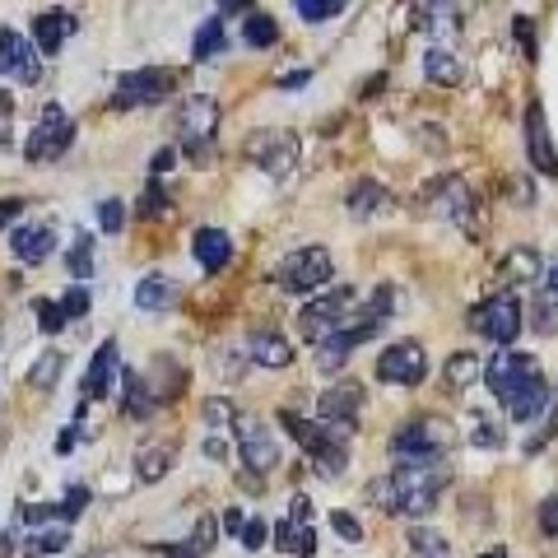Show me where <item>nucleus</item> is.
I'll return each mask as SVG.
<instances>
[{
	"label": "nucleus",
	"instance_id": "f257e3e1",
	"mask_svg": "<svg viewBox=\"0 0 558 558\" xmlns=\"http://www.w3.org/2000/svg\"><path fill=\"white\" fill-rule=\"evenodd\" d=\"M451 484L447 461H400L368 484V498L387 517H428Z\"/></svg>",
	"mask_w": 558,
	"mask_h": 558
},
{
	"label": "nucleus",
	"instance_id": "f03ea898",
	"mask_svg": "<svg viewBox=\"0 0 558 558\" xmlns=\"http://www.w3.org/2000/svg\"><path fill=\"white\" fill-rule=\"evenodd\" d=\"M396 312V289L391 284H381V289H373L368 299H359V312H354V322H349L344 330H336L330 340H322L317 344V368L322 373H336L340 363L354 354L359 344H368L381 326H387V317Z\"/></svg>",
	"mask_w": 558,
	"mask_h": 558
},
{
	"label": "nucleus",
	"instance_id": "7ed1b4c3",
	"mask_svg": "<svg viewBox=\"0 0 558 558\" xmlns=\"http://www.w3.org/2000/svg\"><path fill=\"white\" fill-rule=\"evenodd\" d=\"M279 424L289 428V438L307 451L312 470H322L326 480H336L340 470L349 465V428L322 424V418H307L299 410H279Z\"/></svg>",
	"mask_w": 558,
	"mask_h": 558
},
{
	"label": "nucleus",
	"instance_id": "20e7f679",
	"mask_svg": "<svg viewBox=\"0 0 558 558\" xmlns=\"http://www.w3.org/2000/svg\"><path fill=\"white\" fill-rule=\"evenodd\" d=\"M451 447H457V428L442 414H414L391 433L396 461H447Z\"/></svg>",
	"mask_w": 558,
	"mask_h": 558
},
{
	"label": "nucleus",
	"instance_id": "39448f33",
	"mask_svg": "<svg viewBox=\"0 0 558 558\" xmlns=\"http://www.w3.org/2000/svg\"><path fill=\"white\" fill-rule=\"evenodd\" d=\"M330 279H336V256L326 247H299L275 266V289L293 293V299H307V293L317 299V293L330 289Z\"/></svg>",
	"mask_w": 558,
	"mask_h": 558
},
{
	"label": "nucleus",
	"instance_id": "423d86ee",
	"mask_svg": "<svg viewBox=\"0 0 558 558\" xmlns=\"http://www.w3.org/2000/svg\"><path fill=\"white\" fill-rule=\"evenodd\" d=\"M354 312H359V289H349V284L326 289V293H317V299H307L299 307V336L322 344V340H330L336 330H344L349 322H354Z\"/></svg>",
	"mask_w": 558,
	"mask_h": 558
},
{
	"label": "nucleus",
	"instance_id": "0eeeda50",
	"mask_svg": "<svg viewBox=\"0 0 558 558\" xmlns=\"http://www.w3.org/2000/svg\"><path fill=\"white\" fill-rule=\"evenodd\" d=\"M465 322H470V330H475V336L494 340L498 349H508V344L521 336V326H526V317H521V303H517L512 289L488 293L484 303H475V307L465 312Z\"/></svg>",
	"mask_w": 558,
	"mask_h": 558
},
{
	"label": "nucleus",
	"instance_id": "6e6552de",
	"mask_svg": "<svg viewBox=\"0 0 558 558\" xmlns=\"http://www.w3.org/2000/svg\"><path fill=\"white\" fill-rule=\"evenodd\" d=\"M215 131H219V102L191 94L178 108V149L191 163H205V154L215 149Z\"/></svg>",
	"mask_w": 558,
	"mask_h": 558
},
{
	"label": "nucleus",
	"instance_id": "1a4fd4ad",
	"mask_svg": "<svg viewBox=\"0 0 558 558\" xmlns=\"http://www.w3.org/2000/svg\"><path fill=\"white\" fill-rule=\"evenodd\" d=\"M424 201H433V209H438L442 219H451L465 238H484V205L480 196L470 191L461 178H442V182H433L424 191Z\"/></svg>",
	"mask_w": 558,
	"mask_h": 558
},
{
	"label": "nucleus",
	"instance_id": "9d476101",
	"mask_svg": "<svg viewBox=\"0 0 558 558\" xmlns=\"http://www.w3.org/2000/svg\"><path fill=\"white\" fill-rule=\"evenodd\" d=\"M172 89H178V75L168 65H140V70H126L112 89V108L126 112V108H154L163 102Z\"/></svg>",
	"mask_w": 558,
	"mask_h": 558
},
{
	"label": "nucleus",
	"instance_id": "9b49d317",
	"mask_svg": "<svg viewBox=\"0 0 558 558\" xmlns=\"http://www.w3.org/2000/svg\"><path fill=\"white\" fill-rule=\"evenodd\" d=\"M247 159L266 172V178H293L299 172V159H303V140L293 135V131H256L252 140H247Z\"/></svg>",
	"mask_w": 558,
	"mask_h": 558
},
{
	"label": "nucleus",
	"instance_id": "f8f14e48",
	"mask_svg": "<svg viewBox=\"0 0 558 558\" xmlns=\"http://www.w3.org/2000/svg\"><path fill=\"white\" fill-rule=\"evenodd\" d=\"M70 145H75V121H70L65 108L47 102L43 117H38V126H33L28 140H24V159L28 163H57Z\"/></svg>",
	"mask_w": 558,
	"mask_h": 558
},
{
	"label": "nucleus",
	"instance_id": "ddd939ff",
	"mask_svg": "<svg viewBox=\"0 0 558 558\" xmlns=\"http://www.w3.org/2000/svg\"><path fill=\"white\" fill-rule=\"evenodd\" d=\"M233 447H238L242 465H247L256 480L270 475V470L279 465V438H275V428H270L260 414H238V424H233Z\"/></svg>",
	"mask_w": 558,
	"mask_h": 558
},
{
	"label": "nucleus",
	"instance_id": "4468645a",
	"mask_svg": "<svg viewBox=\"0 0 558 558\" xmlns=\"http://www.w3.org/2000/svg\"><path fill=\"white\" fill-rule=\"evenodd\" d=\"M535 377H539V359L521 354V349H498V354L484 363V387H488V396H494L498 405H508V400Z\"/></svg>",
	"mask_w": 558,
	"mask_h": 558
},
{
	"label": "nucleus",
	"instance_id": "2eb2a0df",
	"mask_svg": "<svg viewBox=\"0 0 558 558\" xmlns=\"http://www.w3.org/2000/svg\"><path fill=\"white\" fill-rule=\"evenodd\" d=\"M428 377V354L418 340H391L377 354V381H391V387H424Z\"/></svg>",
	"mask_w": 558,
	"mask_h": 558
},
{
	"label": "nucleus",
	"instance_id": "dca6fc26",
	"mask_svg": "<svg viewBox=\"0 0 558 558\" xmlns=\"http://www.w3.org/2000/svg\"><path fill=\"white\" fill-rule=\"evenodd\" d=\"M0 75L14 84H38L43 80V57L20 28H0Z\"/></svg>",
	"mask_w": 558,
	"mask_h": 558
},
{
	"label": "nucleus",
	"instance_id": "f3484780",
	"mask_svg": "<svg viewBox=\"0 0 558 558\" xmlns=\"http://www.w3.org/2000/svg\"><path fill=\"white\" fill-rule=\"evenodd\" d=\"M117 381H121V354H117V340H102V344L94 349L89 368H84V381H80L84 405H89V400H108V396L117 391Z\"/></svg>",
	"mask_w": 558,
	"mask_h": 558
},
{
	"label": "nucleus",
	"instance_id": "a211bd4d",
	"mask_svg": "<svg viewBox=\"0 0 558 558\" xmlns=\"http://www.w3.org/2000/svg\"><path fill=\"white\" fill-rule=\"evenodd\" d=\"M363 400H368V391H363L359 381H336L330 391L317 396V418L322 424H336V428H354V418L363 414Z\"/></svg>",
	"mask_w": 558,
	"mask_h": 558
},
{
	"label": "nucleus",
	"instance_id": "6ab92c4d",
	"mask_svg": "<svg viewBox=\"0 0 558 558\" xmlns=\"http://www.w3.org/2000/svg\"><path fill=\"white\" fill-rule=\"evenodd\" d=\"M526 154H531V168L539 178H558V149H554V135H549L545 102H531L526 108Z\"/></svg>",
	"mask_w": 558,
	"mask_h": 558
},
{
	"label": "nucleus",
	"instance_id": "aec40b11",
	"mask_svg": "<svg viewBox=\"0 0 558 558\" xmlns=\"http://www.w3.org/2000/svg\"><path fill=\"white\" fill-rule=\"evenodd\" d=\"M238 405L229 396H215V400H205V457L209 461H229V438L223 433H233L238 424Z\"/></svg>",
	"mask_w": 558,
	"mask_h": 558
},
{
	"label": "nucleus",
	"instance_id": "412c9836",
	"mask_svg": "<svg viewBox=\"0 0 558 558\" xmlns=\"http://www.w3.org/2000/svg\"><path fill=\"white\" fill-rule=\"evenodd\" d=\"M10 252L20 266H43V260L57 252V229L51 223H20L10 233Z\"/></svg>",
	"mask_w": 558,
	"mask_h": 558
},
{
	"label": "nucleus",
	"instance_id": "4be33fe9",
	"mask_svg": "<svg viewBox=\"0 0 558 558\" xmlns=\"http://www.w3.org/2000/svg\"><path fill=\"white\" fill-rule=\"evenodd\" d=\"M391 205H396V196L381 182H373V178H359L354 186L344 191L349 219H381V215H391Z\"/></svg>",
	"mask_w": 558,
	"mask_h": 558
},
{
	"label": "nucleus",
	"instance_id": "5701e85b",
	"mask_svg": "<svg viewBox=\"0 0 558 558\" xmlns=\"http://www.w3.org/2000/svg\"><path fill=\"white\" fill-rule=\"evenodd\" d=\"M502 410H508L512 424H535L539 414H549V410H554V387H549V377L539 373L535 381H526V387H521Z\"/></svg>",
	"mask_w": 558,
	"mask_h": 558
},
{
	"label": "nucleus",
	"instance_id": "b1692460",
	"mask_svg": "<svg viewBox=\"0 0 558 558\" xmlns=\"http://www.w3.org/2000/svg\"><path fill=\"white\" fill-rule=\"evenodd\" d=\"M70 33H75V14H70V10H43L38 20H33L28 43L38 47V57H57Z\"/></svg>",
	"mask_w": 558,
	"mask_h": 558
},
{
	"label": "nucleus",
	"instance_id": "393cba45",
	"mask_svg": "<svg viewBox=\"0 0 558 558\" xmlns=\"http://www.w3.org/2000/svg\"><path fill=\"white\" fill-rule=\"evenodd\" d=\"M182 303V284L163 270H149L145 279L135 284V307L140 312H172Z\"/></svg>",
	"mask_w": 558,
	"mask_h": 558
},
{
	"label": "nucleus",
	"instance_id": "a878e982",
	"mask_svg": "<svg viewBox=\"0 0 558 558\" xmlns=\"http://www.w3.org/2000/svg\"><path fill=\"white\" fill-rule=\"evenodd\" d=\"M191 256H196V266L205 275H219L233 260V238L223 229H196L191 233Z\"/></svg>",
	"mask_w": 558,
	"mask_h": 558
},
{
	"label": "nucleus",
	"instance_id": "bb28decb",
	"mask_svg": "<svg viewBox=\"0 0 558 558\" xmlns=\"http://www.w3.org/2000/svg\"><path fill=\"white\" fill-rule=\"evenodd\" d=\"M498 275L508 279V284H539V279H545V260H539V247H531V242H517V247H508V252H502Z\"/></svg>",
	"mask_w": 558,
	"mask_h": 558
},
{
	"label": "nucleus",
	"instance_id": "cd10ccee",
	"mask_svg": "<svg viewBox=\"0 0 558 558\" xmlns=\"http://www.w3.org/2000/svg\"><path fill=\"white\" fill-rule=\"evenodd\" d=\"M275 549L279 554H293V558H312L317 554V521H289V517H279L275 526Z\"/></svg>",
	"mask_w": 558,
	"mask_h": 558
},
{
	"label": "nucleus",
	"instance_id": "c85d7f7f",
	"mask_svg": "<svg viewBox=\"0 0 558 558\" xmlns=\"http://www.w3.org/2000/svg\"><path fill=\"white\" fill-rule=\"evenodd\" d=\"M424 75H428V84L457 89V84H465V57H457L447 43H428V51H424Z\"/></svg>",
	"mask_w": 558,
	"mask_h": 558
},
{
	"label": "nucleus",
	"instance_id": "c756f323",
	"mask_svg": "<svg viewBox=\"0 0 558 558\" xmlns=\"http://www.w3.org/2000/svg\"><path fill=\"white\" fill-rule=\"evenodd\" d=\"M247 354H252V363H260V368H289V363H293V344L279 336V330H252V336H247Z\"/></svg>",
	"mask_w": 558,
	"mask_h": 558
},
{
	"label": "nucleus",
	"instance_id": "7c9ffc66",
	"mask_svg": "<svg viewBox=\"0 0 558 558\" xmlns=\"http://www.w3.org/2000/svg\"><path fill=\"white\" fill-rule=\"evenodd\" d=\"M154 396L145 387V377H140L135 368H121V414L126 418H154Z\"/></svg>",
	"mask_w": 558,
	"mask_h": 558
},
{
	"label": "nucleus",
	"instance_id": "2f4dec72",
	"mask_svg": "<svg viewBox=\"0 0 558 558\" xmlns=\"http://www.w3.org/2000/svg\"><path fill=\"white\" fill-rule=\"evenodd\" d=\"M215 539H219V521L205 512V517L196 521V526H191L186 545H159V554H163V558H201V554L215 549Z\"/></svg>",
	"mask_w": 558,
	"mask_h": 558
},
{
	"label": "nucleus",
	"instance_id": "473e14b6",
	"mask_svg": "<svg viewBox=\"0 0 558 558\" xmlns=\"http://www.w3.org/2000/svg\"><path fill=\"white\" fill-rule=\"evenodd\" d=\"M172 465H178V447H172V442H154V447H140L135 475H140V484H159Z\"/></svg>",
	"mask_w": 558,
	"mask_h": 558
},
{
	"label": "nucleus",
	"instance_id": "72a5a7b5",
	"mask_svg": "<svg viewBox=\"0 0 558 558\" xmlns=\"http://www.w3.org/2000/svg\"><path fill=\"white\" fill-rule=\"evenodd\" d=\"M465 442H470V447H484V451H498V447H508V433H502L498 418L470 414V418H465Z\"/></svg>",
	"mask_w": 558,
	"mask_h": 558
},
{
	"label": "nucleus",
	"instance_id": "f704fd0d",
	"mask_svg": "<svg viewBox=\"0 0 558 558\" xmlns=\"http://www.w3.org/2000/svg\"><path fill=\"white\" fill-rule=\"evenodd\" d=\"M242 43L247 47H275L279 43V20L266 10H247L242 14Z\"/></svg>",
	"mask_w": 558,
	"mask_h": 558
},
{
	"label": "nucleus",
	"instance_id": "c9c22d12",
	"mask_svg": "<svg viewBox=\"0 0 558 558\" xmlns=\"http://www.w3.org/2000/svg\"><path fill=\"white\" fill-rule=\"evenodd\" d=\"M442 373H447V387H451V391H465L475 377H484V359L470 354V349H457V354L447 359Z\"/></svg>",
	"mask_w": 558,
	"mask_h": 558
},
{
	"label": "nucleus",
	"instance_id": "e433bc0d",
	"mask_svg": "<svg viewBox=\"0 0 558 558\" xmlns=\"http://www.w3.org/2000/svg\"><path fill=\"white\" fill-rule=\"evenodd\" d=\"M65 270L75 275V284L89 289V279H94V238H89V229L75 233V247L65 252Z\"/></svg>",
	"mask_w": 558,
	"mask_h": 558
},
{
	"label": "nucleus",
	"instance_id": "4c0bfd02",
	"mask_svg": "<svg viewBox=\"0 0 558 558\" xmlns=\"http://www.w3.org/2000/svg\"><path fill=\"white\" fill-rule=\"evenodd\" d=\"M526 326L535 330L539 340L558 336V299H554V293H545V289L535 293V303H531V322H526Z\"/></svg>",
	"mask_w": 558,
	"mask_h": 558
},
{
	"label": "nucleus",
	"instance_id": "58836bf2",
	"mask_svg": "<svg viewBox=\"0 0 558 558\" xmlns=\"http://www.w3.org/2000/svg\"><path fill=\"white\" fill-rule=\"evenodd\" d=\"M61 373H65V354H61V349H47V354H38V363L28 368V387L47 391V387H57Z\"/></svg>",
	"mask_w": 558,
	"mask_h": 558
},
{
	"label": "nucleus",
	"instance_id": "ea45409f",
	"mask_svg": "<svg viewBox=\"0 0 558 558\" xmlns=\"http://www.w3.org/2000/svg\"><path fill=\"white\" fill-rule=\"evenodd\" d=\"M223 47H229V38H223V20H205L201 33H196V43H191V57H196V61H215Z\"/></svg>",
	"mask_w": 558,
	"mask_h": 558
},
{
	"label": "nucleus",
	"instance_id": "a19ab883",
	"mask_svg": "<svg viewBox=\"0 0 558 558\" xmlns=\"http://www.w3.org/2000/svg\"><path fill=\"white\" fill-rule=\"evenodd\" d=\"M168 209H172V201H168V186H163L159 178H149V182H145V191H140L135 219H163Z\"/></svg>",
	"mask_w": 558,
	"mask_h": 558
},
{
	"label": "nucleus",
	"instance_id": "79ce46f5",
	"mask_svg": "<svg viewBox=\"0 0 558 558\" xmlns=\"http://www.w3.org/2000/svg\"><path fill=\"white\" fill-rule=\"evenodd\" d=\"M410 554H414V558H451L447 539H442L438 531H428V526H414V531H410Z\"/></svg>",
	"mask_w": 558,
	"mask_h": 558
},
{
	"label": "nucleus",
	"instance_id": "37998d69",
	"mask_svg": "<svg viewBox=\"0 0 558 558\" xmlns=\"http://www.w3.org/2000/svg\"><path fill=\"white\" fill-rule=\"evenodd\" d=\"M57 307H61L65 326H70V322H80L84 312H89V289H84V284H70V289L61 293V299H57Z\"/></svg>",
	"mask_w": 558,
	"mask_h": 558
},
{
	"label": "nucleus",
	"instance_id": "c03bdc74",
	"mask_svg": "<svg viewBox=\"0 0 558 558\" xmlns=\"http://www.w3.org/2000/svg\"><path fill=\"white\" fill-rule=\"evenodd\" d=\"M293 10H299L307 24H326V20H336V14H344V0H299Z\"/></svg>",
	"mask_w": 558,
	"mask_h": 558
},
{
	"label": "nucleus",
	"instance_id": "a18cd8bd",
	"mask_svg": "<svg viewBox=\"0 0 558 558\" xmlns=\"http://www.w3.org/2000/svg\"><path fill=\"white\" fill-rule=\"evenodd\" d=\"M98 229L102 233H121V229H126V201H102L98 205Z\"/></svg>",
	"mask_w": 558,
	"mask_h": 558
},
{
	"label": "nucleus",
	"instance_id": "49530a36",
	"mask_svg": "<svg viewBox=\"0 0 558 558\" xmlns=\"http://www.w3.org/2000/svg\"><path fill=\"white\" fill-rule=\"evenodd\" d=\"M330 531H336V535L344 539V545H359V539H363V521H359L354 512L336 508V512H330Z\"/></svg>",
	"mask_w": 558,
	"mask_h": 558
},
{
	"label": "nucleus",
	"instance_id": "de8ad7c7",
	"mask_svg": "<svg viewBox=\"0 0 558 558\" xmlns=\"http://www.w3.org/2000/svg\"><path fill=\"white\" fill-rule=\"evenodd\" d=\"M65 539H70V531H65V526H57V531L47 526V531L33 535V545L24 549V558H28V554H61V549H65Z\"/></svg>",
	"mask_w": 558,
	"mask_h": 558
},
{
	"label": "nucleus",
	"instance_id": "09e8293b",
	"mask_svg": "<svg viewBox=\"0 0 558 558\" xmlns=\"http://www.w3.org/2000/svg\"><path fill=\"white\" fill-rule=\"evenodd\" d=\"M33 312H38V330H43V336H61V330H65L61 307L51 299H38V303H33Z\"/></svg>",
	"mask_w": 558,
	"mask_h": 558
},
{
	"label": "nucleus",
	"instance_id": "8fccbe9b",
	"mask_svg": "<svg viewBox=\"0 0 558 558\" xmlns=\"http://www.w3.org/2000/svg\"><path fill=\"white\" fill-rule=\"evenodd\" d=\"M242 549H266V539H270V526L260 517H247V526H242Z\"/></svg>",
	"mask_w": 558,
	"mask_h": 558
},
{
	"label": "nucleus",
	"instance_id": "3c124183",
	"mask_svg": "<svg viewBox=\"0 0 558 558\" xmlns=\"http://www.w3.org/2000/svg\"><path fill=\"white\" fill-rule=\"evenodd\" d=\"M535 521H539V535H558V494H554V498H545V502H539Z\"/></svg>",
	"mask_w": 558,
	"mask_h": 558
},
{
	"label": "nucleus",
	"instance_id": "603ef678",
	"mask_svg": "<svg viewBox=\"0 0 558 558\" xmlns=\"http://www.w3.org/2000/svg\"><path fill=\"white\" fill-rule=\"evenodd\" d=\"M172 163H178V145H163V149L149 159V178L163 182V172H172Z\"/></svg>",
	"mask_w": 558,
	"mask_h": 558
},
{
	"label": "nucleus",
	"instance_id": "864d4df0",
	"mask_svg": "<svg viewBox=\"0 0 558 558\" xmlns=\"http://www.w3.org/2000/svg\"><path fill=\"white\" fill-rule=\"evenodd\" d=\"M24 205H28V201H20V196H5V201H0V233H5L10 223L24 219Z\"/></svg>",
	"mask_w": 558,
	"mask_h": 558
},
{
	"label": "nucleus",
	"instance_id": "5fc2aeb1",
	"mask_svg": "<svg viewBox=\"0 0 558 558\" xmlns=\"http://www.w3.org/2000/svg\"><path fill=\"white\" fill-rule=\"evenodd\" d=\"M517 43L526 47V57H539V47H535V28H531V14H517Z\"/></svg>",
	"mask_w": 558,
	"mask_h": 558
},
{
	"label": "nucleus",
	"instance_id": "6e6d98bb",
	"mask_svg": "<svg viewBox=\"0 0 558 558\" xmlns=\"http://www.w3.org/2000/svg\"><path fill=\"white\" fill-rule=\"evenodd\" d=\"M289 521H312V498L307 494H293L289 498Z\"/></svg>",
	"mask_w": 558,
	"mask_h": 558
},
{
	"label": "nucleus",
	"instance_id": "4d7b16f0",
	"mask_svg": "<svg viewBox=\"0 0 558 558\" xmlns=\"http://www.w3.org/2000/svg\"><path fill=\"white\" fill-rule=\"evenodd\" d=\"M219 526H223V531H229V535L238 539V535H242V526H247V517H242V508H229V512H223V521H219Z\"/></svg>",
	"mask_w": 558,
	"mask_h": 558
},
{
	"label": "nucleus",
	"instance_id": "13d9d810",
	"mask_svg": "<svg viewBox=\"0 0 558 558\" xmlns=\"http://www.w3.org/2000/svg\"><path fill=\"white\" fill-rule=\"evenodd\" d=\"M312 80V70H289V75H279V89H303Z\"/></svg>",
	"mask_w": 558,
	"mask_h": 558
},
{
	"label": "nucleus",
	"instance_id": "bf43d9fd",
	"mask_svg": "<svg viewBox=\"0 0 558 558\" xmlns=\"http://www.w3.org/2000/svg\"><path fill=\"white\" fill-rule=\"evenodd\" d=\"M539 289L558 299V260H545V279H539Z\"/></svg>",
	"mask_w": 558,
	"mask_h": 558
},
{
	"label": "nucleus",
	"instance_id": "052dcab7",
	"mask_svg": "<svg viewBox=\"0 0 558 558\" xmlns=\"http://www.w3.org/2000/svg\"><path fill=\"white\" fill-rule=\"evenodd\" d=\"M480 558H508V549H502V545H498V549H484Z\"/></svg>",
	"mask_w": 558,
	"mask_h": 558
}]
</instances>
